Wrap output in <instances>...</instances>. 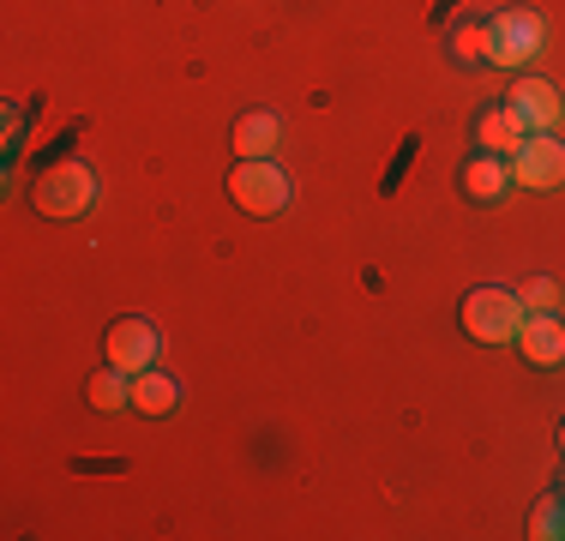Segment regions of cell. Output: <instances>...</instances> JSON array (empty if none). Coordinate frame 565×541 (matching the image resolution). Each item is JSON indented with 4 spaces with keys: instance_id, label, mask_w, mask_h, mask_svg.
I'll use <instances>...</instances> for the list:
<instances>
[{
    "instance_id": "obj_1",
    "label": "cell",
    "mask_w": 565,
    "mask_h": 541,
    "mask_svg": "<svg viewBox=\"0 0 565 541\" xmlns=\"http://www.w3.org/2000/svg\"><path fill=\"white\" fill-rule=\"evenodd\" d=\"M457 319H463V331L476 337V343H518V325H523V301L511 289H469L463 307H457Z\"/></svg>"
},
{
    "instance_id": "obj_2",
    "label": "cell",
    "mask_w": 565,
    "mask_h": 541,
    "mask_svg": "<svg viewBox=\"0 0 565 541\" xmlns=\"http://www.w3.org/2000/svg\"><path fill=\"white\" fill-rule=\"evenodd\" d=\"M31 205L43 216H85L90 205H97V174H90L85 162H55V169L36 174Z\"/></svg>"
},
{
    "instance_id": "obj_3",
    "label": "cell",
    "mask_w": 565,
    "mask_h": 541,
    "mask_svg": "<svg viewBox=\"0 0 565 541\" xmlns=\"http://www.w3.org/2000/svg\"><path fill=\"white\" fill-rule=\"evenodd\" d=\"M289 174L277 169V157H241V169L228 174V199H235L247 216H277L289 205Z\"/></svg>"
},
{
    "instance_id": "obj_4",
    "label": "cell",
    "mask_w": 565,
    "mask_h": 541,
    "mask_svg": "<svg viewBox=\"0 0 565 541\" xmlns=\"http://www.w3.org/2000/svg\"><path fill=\"white\" fill-rule=\"evenodd\" d=\"M511 181L530 187V193L565 187V145L554 139V132H535V139H523L518 157H511Z\"/></svg>"
},
{
    "instance_id": "obj_5",
    "label": "cell",
    "mask_w": 565,
    "mask_h": 541,
    "mask_svg": "<svg viewBox=\"0 0 565 541\" xmlns=\"http://www.w3.org/2000/svg\"><path fill=\"white\" fill-rule=\"evenodd\" d=\"M542 54V19L535 12H500L488 24V61L493 66H523Z\"/></svg>"
},
{
    "instance_id": "obj_6",
    "label": "cell",
    "mask_w": 565,
    "mask_h": 541,
    "mask_svg": "<svg viewBox=\"0 0 565 541\" xmlns=\"http://www.w3.org/2000/svg\"><path fill=\"white\" fill-rule=\"evenodd\" d=\"M511 115H518V127L523 132H554L559 127V115H565V103H559V91L547 85V78H518V91H511Z\"/></svg>"
},
{
    "instance_id": "obj_7",
    "label": "cell",
    "mask_w": 565,
    "mask_h": 541,
    "mask_svg": "<svg viewBox=\"0 0 565 541\" xmlns=\"http://www.w3.org/2000/svg\"><path fill=\"white\" fill-rule=\"evenodd\" d=\"M157 361V331L145 319H115L109 325V368L120 373H145Z\"/></svg>"
},
{
    "instance_id": "obj_8",
    "label": "cell",
    "mask_w": 565,
    "mask_h": 541,
    "mask_svg": "<svg viewBox=\"0 0 565 541\" xmlns=\"http://www.w3.org/2000/svg\"><path fill=\"white\" fill-rule=\"evenodd\" d=\"M518 349L535 361V368H559L565 361V319L559 314H523Z\"/></svg>"
},
{
    "instance_id": "obj_9",
    "label": "cell",
    "mask_w": 565,
    "mask_h": 541,
    "mask_svg": "<svg viewBox=\"0 0 565 541\" xmlns=\"http://www.w3.org/2000/svg\"><path fill=\"white\" fill-rule=\"evenodd\" d=\"M505 187H511V157H469L463 162V193L476 199V205H500L505 199Z\"/></svg>"
},
{
    "instance_id": "obj_10",
    "label": "cell",
    "mask_w": 565,
    "mask_h": 541,
    "mask_svg": "<svg viewBox=\"0 0 565 541\" xmlns=\"http://www.w3.org/2000/svg\"><path fill=\"white\" fill-rule=\"evenodd\" d=\"M282 145V120L271 108H253V115L235 120V157H277Z\"/></svg>"
},
{
    "instance_id": "obj_11",
    "label": "cell",
    "mask_w": 565,
    "mask_h": 541,
    "mask_svg": "<svg viewBox=\"0 0 565 541\" xmlns=\"http://www.w3.org/2000/svg\"><path fill=\"white\" fill-rule=\"evenodd\" d=\"M174 403H181V385H174L169 373H132V410L139 415H169Z\"/></svg>"
},
{
    "instance_id": "obj_12",
    "label": "cell",
    "mask_w": 565,
    "mask_h": 541,
    "mask_svg": "<svg viewBox=\"0 0 565 541\" xmlns=\"http://www.w3.org/2000/svg\"><path fill=\"white\" fill-rule=\"evenodd\" d=\"M476 145L488 157H518V145H523V127H518V115L511 108H493V115H481V127H476Z\"/></svg>"
},
{
    "instance_id": "obj_13",
    "label": "cell",
    "mask_w": 565,
    "mask_h": 541,
    "mask_svg": "<svg viewBox=\"0 0 565 541\" xmlns=\"http://www.w3.org/2000/svg\"><path fill=\"white\" fill-rule=\"evenodd\" d=\"M85 397H90V410H103V415L127 410V403H132V373H120V368L97 373V379L85 385Z\"/></svg>"
},
{
    "instance_id": "obj_14",
    "label": "cell",
    "mask_w": 565,
    "mask_h": 541,
    "mask_svg": "<svg viewBox=\"0 0 565 541\" xmlns=\"http://www.w3.org/2000/svg\"><path fill=\"white\" fill-rule=\"evenodd\" d=\"M530 535H535V541H559V535H565V494L542 499V506L530 511Z\"/></svg>"
},
{
    "instance_id": "obj_15",
    "label": "cell",
    "mask_w": 565,
    "mask_h": 541,
    "mask_svg": "<svg viewBox=\"0 0 565 541\" xmlns=\"http://www.w3.org/2000/svg\"><path fill=\"white\" fill-rule=\"evenodd\" d=\"M518 301H523V314H554V307H559V283L554 277H530L518 289Z\"/></svg>"
},
{
    "instance_id": "obj_16",
    "label": "cell",
    "mask_w": 565,
    "mask_h": 541,
    "mask_svg": "<svg viewBox=\"0 0 565 541\" xmlns=\"http://www.w3.org/2000/svg\"><path fill=\"white\" fill-rule=\"evenodd\" d=\"M451 54H457V61H488V24H457V31H451Z\"/></svg>"
},
{
    "instance_id": "obj_17",
    "label": "cell",
    "mask_w": 565,
    "mask_h": 541,
    "mask_svg": "<svg viewBox=\"0 0 565 541\" xmlns=\"http://www.w3.org/2000/svg\"><path fill=\"white\" fill-rule=\"evenodd\" d=\"M559 445H565V433H559Z\"/></svg>"
}]
</instances>
